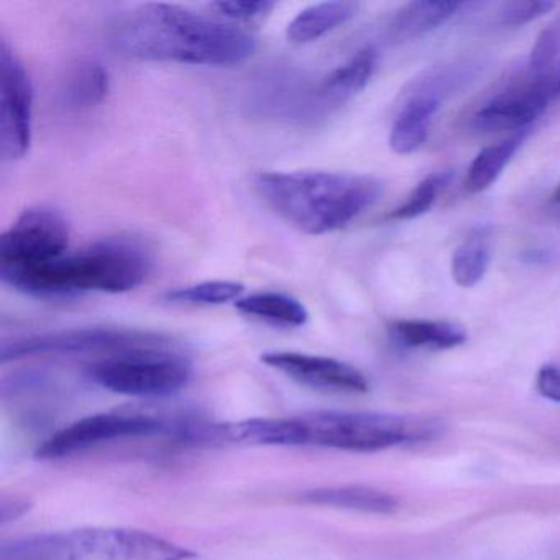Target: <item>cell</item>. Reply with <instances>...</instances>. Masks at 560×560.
I'll return each mask as SVG.
<instances>
[{"label":"cell","mask_w":560,"mask_h":560,"mask_svg":"<svg viewBox=\"0 0 560 560\" xmlns=\"http://www.w3.org/2000/svg\"><path fill=\"white\" fill-rule=\"evenodd\" d=\"M245 287L237 281L214 280L202 281V283L191 284V287L176 288V290L166 291L163 300L175 306H222V304L232 303L241 300Z\"/></svg>","instance_id":"cell-22"},{"label":"cell","mask_w":560,"mask_h":560,"mask_svg":"<svg viewBox=\"0 0 560 560\" xmlns=\"http://www.w3.org/2000/svg\"><path fill=\"white\" fill-rule=\"evenodd\" d=\"M457 0H419L402 5L392 22L393 32L401 38H418L447 24L462 8Z\"/></svg>","instance_id":"cell-19"},{"label":"cell","mask_w":560,"mask_h":560,"mask_svg":"<svg viewBox=\"0 0 560 560\" xmlns=\"http://www.w3.org/2000/svg\"><path fill=\"white\" fill-rule=\"evenodd\" d=\"M536 389L542 398L560 405V369L546 365L537 372Z\"/></svg>","instance_id":"cell-28"},{"label":"cell","mask_w":560,"mask_h":560,"mask_svg":"<svg viewBox=\"0 0 560 560\" xmlns=\"http://www.w3.org/2000/svg\"><path fill=\"white\" fill-rule=\"evenodd\" d=\"M110 42L130 60L195 67H235L257 50L254 35L232 22L156 2L120 15Z\"/></svg>","instance_id":"cell-1"},{"label":"cell","mask_w":560,"mask_h":560,"mask_svg":"<svg viewBox=\"0 0 560 560\" xmlns=\"http://www.w3.org/2000/svg\"><path fill=\"white\" fill-rule=\"evenodd\" d=\"M109 88L107 68L101 61L84 60L68 77L65 101L71 109H91L106 100Z\"/></svg>","instance_id":"cell-20"},{"label":"cell","mask_w":560,"mask_h":560,"mask_svg":"<svg viewBox=\"0 0 560 560\" xmlns=\"http://www.w3.org/2000/svg\"><path fill=\"white\" fill-rule=\"evenodd\" d=\"M439 422L425 418L383 412L314 411L291 418H255L222 425L224 442L280 447L334 448V451H386L398 445L429 441Z\"/></svg>","instance_id":"cell-2"},{"label":"cell","mask_w":560,"mask_h":560,"mask_svg":"<svg viewBox=\"0 0 560 560\" xmlns=\"http://www.w3.org/2000/svg\"><path fill=\"white\" fill-rule=\"evenodd\" d=\"M359 8L357 2H342V0L310 5L288 24V42L294 45L313 44L352 21Z\"/></svg>","instance_id":"cell-16"},{"label":"cell","mask_w":560,"mask_h":560,"mask_svg":"<svg viewBox=\"0 0 560 560\" xmlns=\"http://www.w3.org/2000/svg\"><path fill=\"white\" fill-rule=\"evenodd\" d=\"M523 139V133H516L497 145L481 150L468 168L467 178H465L467 191L477 195L491 188L520 149Z\"/></svg>","instance_id":"cell-21"},{"label":"cell","mask_w":560,"mask_h":560,"mask_svg":"<svg viewBox=\"0 0 560 560\" xmlns=\"http://www.w3.org/2000/svg\"><path fill=\"white\" fill-rule=\"evenodd\" d=\"M376 51L372 48H363L350 57L346 63L334 68L317 86L314 97H316L317 106L324 109H332V107L342 106L347 101L365 90L370 78L375 73Z\"/></svg>","instance_id":"cell-13"},{"label":"cell","mask_w":560,"mask_h":560,"mask_svg":"<svg viewBox=\"0 0 560 560\" xmlns=\"http://www.w3.org/2000/svg\"><path fill=\"white\" fill-rule=\"evenodd\" d=\"M553 73H556L557 81V103H560V61L559 65H557V70H553Z\"/></svg>","instance_id":"cell-29"},{"label":"cell","mask_w":560,"mask_h":560,"mask_svg":"<svg viewBox=\"0 0 560 560\" xmlns=\"http://www.w3.org/2000/svg\"><path fill=\"white\" fill-rule=\"evenodd\" d=\"M70 225L47 206L25 209L0 237V277L51 264L67 255Z\"/></svg>","instance_id":"cell-9"},{"label":"cell","mask_w":560,"mask_h":560,"mask_svg":"<svg viewBox=\"0 0 560 560\" xmlns=\"http://www.w3.org/2000/svg\"><path fill=\"white\" fill-rule=\"evenodd\" d=\"M88 376L116 395L168 398L189 385L192 366L186 357L163 347L106 357L88 369Z\"/></svg>","instance_id":"cell-6"},{"label":"cell","mask_w":560,"mask_h":560,"mask_svg":"<svg viewBox=\"0 0 560 560\" xmlns=\"http://www.w3.org/2000/svg\"><path fill=\"white\" fill-rule=\"evenodd\" d=\"M441 107L438 91H419L406 101L389 132V147L398 155H409L421 149L431 129L432 119Z\"/></svg>","instance_id":"cell-14"},{"label":"cell","mask_w":560,"mask_h":560,"mask_svg":"<svg viewBox=\"0 0 560 560\" xmlns=\"http://www.w3.org/2000/svg\"><path fill=\"white\" fill-rule=\"evenodd\" d=\"M560 57V14L540 32L530 50L529 68L530 77H544L552 73V67Z\"/></svg>","instance_id":"cell-25"},{"label":"cell","mask_w":560,"mask_h":560,"mask_svg":"<svg viewBox=\"0 0 560 560\" xmlns=\"http://www.w3.org/2000/svg\"><path fill=\"white\" fill-rule=\"evenodd\" d=\"M490 261V245L483 238H468L452 257V278L460 288L475 287L483 280Z\"/></svg>","instance_id":"cell-23"},{"label":"cell","mask_w":560,"mask_h":560,"mask_svg":"<svg viewBox=\"0 0 560 560\" xmlns=\"http://www.w3.org/2000/svg\"><path fill=\"white\" fill-rule=\"evenodd\" d=\"M261 362L293 382L327 393H366V376L350 363L330 357L311 355L293 350L261 353Z\"/></svg>","instance_id":"cell-12"},{"label":"cell","mask_w":560,"mask_h":560,"mask_svg":"<svg viewBox=\"0 0 560 560\" xmlns=\"http://www.w3.org/2000/svg\"><path fill=\"white\" fill-rule=\"evenodd\" d=\"M556 8L550 0H516L508 2L500 12V24L508 27H521L536 19L544 18Z\"/></svg>","instance_id":"cell-27"},{"label":"cell","mask_w":560,"mask_h":560,"mask_svg":"<svg viewBox=\"0 0 560 560\" xmlns=\"http://www.w3.org/2000/svg\"><path fill=\"white\" fill-rule=\"evenodd\" d=\"M300 501L316 504V506L372 514H389L398 508V501L393 494L378 488L363 487V485L316 488V490L304 491Z\"/></svg>","instance_id":"cell-15"},{"label":"cell","mask_w":560,"mask_h":560,"mask_svg":"<svg viewBox=\"0 0 560 560\" xmlns=\"http://www.w3.org/2000/svg\"><path fill=\"white\" fill-rule=\"evenodd\" d=\"M275 2L270 0H229V2H214L211 9H214L225 21L232 22H252L265 18L275 9Z\"/></svg>","instance_id":"cell-26"},{"label":"cell","mask_w":560,"mask_h":560,"mask_svg":"<svg viewBox=\"0 0 560 560\" xmlns=\"http://www.w3.org/2000/svg\"><path fill=\"white\" fill-rule=\"evenodd\" d=\"M389 334L399 347L411 350H448L467 342L464 327L445 320H395L389 326Z\"/></svg>","instance_id":"cell-18"},{"label":"cell","mask_w":560,"mask_h":560,"mask_svg":"<svg viewBox=\"0 0 560 560\" xmlns=\"http://www.w3.org/2000/svg\"><path fill=\"white\" fill-rule=\"evenodd\" d=\"M550 202H552V205H560V185L557 186L556 191L550 196Z\"/></svg>","instance_id":"cell-30"},{"label":"cell","mask_w":560,"mask_h":560,"mask_svg":"<svg viewBox=\"0 0 560 560\" xmlns=\"http://www.w3.org/2000/svg\"><path fill=\"white\" fill-rule=\"evenodd\" d=\"M182 421H168L153 412L114 409L71 422L47 439L35 452L38 460H61L124 439L170 435L175 439Z\"/></svg>","instance_id":"cell-7"},{"label":"cell","mask_w":560,"mask_h":560,"mask_svg":"<svg viewBox=\"0 0 560 560\" xmlns=\"http://www.w3.org/2000/svg\"><path fill=\"white\" fill-rule=\"evenodd\" d=\"M557 103L556 73L530 77V81L510 88L488 101L474 117L481 132H521Z\"/></svg>","instance_id":"cell-11"},{"label":"cell","mask_w":560,"mask_h":560,"mask_svg":"<svg viewBox=\"0 0 560 560\" xmlns=\"http://www.w3.org/2000/svg\"><path fill=\"white\" fill-rule=\"evenodd\" d=\"M451 182V173H432L428 178L422 179L409 198L398 208L393 209L386 219L389 221H409V219L419 218L431 211L438 199L439 192Z\"/></svg>","instance_id":"cell-24"},{"label":"cell","mask_w":560,"mask_h":560,"mask_svg":"<svg viewBox=\"0 0 560 560\" xmlns=\"http://www.w3.org/2000/svg\"><path fill=\"white\" fill-rule=\"evenodd\" d=\"M34 137V88L24 61L5 38L0 42V153L24 159Z\"/></svg>","instance_id":"cell-10"},{"label":"cell","mask_w":560,"mask_h":560,"mask_svg":"<svg viewBox=\"0 0 560 560\" xmlns=\"http://www.w3.org/2000/svg\"><path fill=\"white\" fill-rule=\"evenodd\" d=\"M152 268V254L142 242L107 237L51 264L2 275V281L42 300L84 293L122 294L137 290Z\"/></svg>","instance_id":"cell-4"},{"label":"cell","mask_w":560,"mask_h":560,"mask_svg":"<svg viewBox=\"0 0 560 560\" xmlns=\"http://www.w3.org/2000/svg\"><path fill=\"white\" fill-rule=\"evenodd\" d=\"M192 550L147 530L84 527L34 534L0 547V560H188Z\"/></svg>","instance_id":"cell-5"},{"label":"cell","mask_w":560,"mask_h":560,"mask_svg":"<svg viewBox=\"0 0 560 560\" xmlns=\"http://www.w3.org/2000/svg\"><path fill=\"white\" fill-rule=\"evenodd\" d=\"M252 186L281 221L307 235L342 231L383 195L373 176L319 170L261 172Z\"/></svg>","instance_id":"cell-3"},{"label":"cell","mask_w":560,"mask_h":560,"mask_svg":"<svg viewBox=\"0 0 560 560\" xmlns=\"http://www.w3.org/2000/svg\"><path fill=\"white\" fill-rule=\"evenodd\" d=\"M170 347V339L162 334L143 330L114 329V327H90V329L60 330L38 334L25 339L5 342L2 362L45 355H73V353H119L143 349Z\"/></svg>","instance_id":"cell-8"},{"label":"cell","mask_w":560,"mask_h":560,"mask_svg":"<svg viewBox=\"0 0 560 560\" xmlns=\"http://www.w3.org/2000/svg\"><path fill=\"white\" fill-rule=\"evenodd\" d=\"M234 306L244 316L284 329L306 326L310 319V313L300 300L275 291H260L242 296L235 301Z\"/></svg>","instance_id":"cell-17"}]
</instances>
